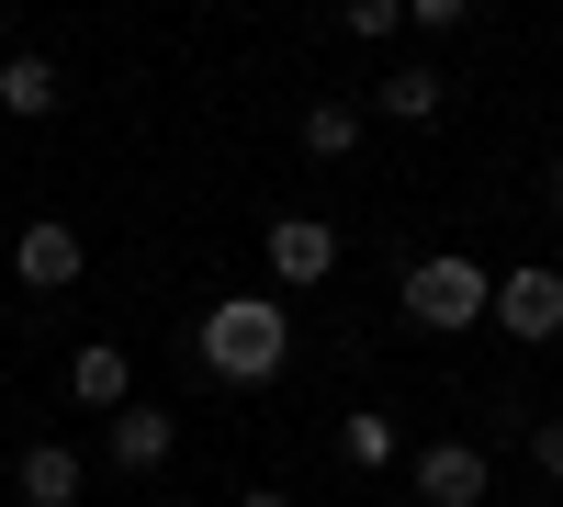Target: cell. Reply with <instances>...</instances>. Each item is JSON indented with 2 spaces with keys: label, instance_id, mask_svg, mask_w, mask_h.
Here are the masks:
<instances>
[{
  "label": "cell",
  "instance_id": "1",
  "mask_svg": "<svg viewBox=\"0 0 563 507\" xmlns=\"http://www.w3.org/2000/svg\"><path fill=\"white\" fill-rule=\"evenodd\" d=\"M282 361H294V316H282L271 294L203 305V373H214V384H271Z\"/></svg>",
  "mask_w": 563,
  "mask_h": 507
},
{
  "label": "cell",
  "instance_id": "2",
  "mask_svg": "<svg viewBox=\"0 0 563 507\" xmlns=\"http://www.w3.org/2000/svg\"><path fill=\"white\" fill-rule=\"evenodd\" d=\"M406 328H429V339H462V328H485L496 316V271L485 260H451V249H429V260H406Z\"/></svg>",
  "mask_w": 563,
  "mask_h": 507
},
{
  "label": "cell",
  "instance_id": "3",
  "mask_svg": "<svg viewBox=\"0 0 563 507\" xmlns=\"http://www.w3.org/2000/svg\"><path fill=\"white\" fill-rule=\"evenodd\" d=\"M496 328L519 339V350H552V339H563V271H552V260L496 271Z\"/></svg>",
  "mask_w": 563,
  "mask_h": 507
},
{
  "label": "cell",
  "instance_id": "4",
  "mask_svg": "<svg viewBox=\"0 0 563 507\" xmlns=\"http://www.w3.org/2000/svg\"><path fill=\"white\" fill-rule=\"evenodd\" d=\"M406 474H417V507H485V496H496V463H485V440H429Z\"/></svg>",
  "mask_w": 563,
  "mask_h": 507
},
{
  "label": "cell",
  "instance_id": "5",
  "mask_svg": "<svg viewBox=\"0 0 563 507\" xmlns=\"http://www.w3.org/2000/svg\"><path fill=\"white\" fill-rule=\"evenodd\" d=\"M260 260H271V283L316 294V283H339V225H316V214H282L271 238H260Z\"/></svg>",
  "mask_w": 563,
  "mask_h": 507
},
{
  "label": "cell",
  "instance_id": "6",
  "mask_svg": "<svg viewBox=\"0 0 563 507\" xmlns=\"http://www.w3.org/2000/svg\"><path fill=\"white\" fill-rule=\"evenodd\" d=\"M12 271H23L34 294H68L79 271H90V260H79V225H57V214H45V225H23V238H12Z\"/></svg>",
  "mask_w": 563,
  "mask_h": 507
},
{
  "label": "cell",
  "instance_id": "7",
  "mask_svg": "<svg viewBox=\"0 0 563 507\" xmlns=\"http://www.w3.org/2000/svg\"><path fill=\"white\" fill-rule=\"evenodd\" d=\"M57 57H34V45H0V113H12V124H45V113H57Z\"/></svg>",
  "mask_w": 563,
  "mask_h": 507
},
{
  "label": "cell",
  "instance_id": "8",
  "mask_svg": "<svg viewBox=\"0 0 563 507\" xmlns=\"http://www.w3.org/2000/svg\"><path fill=\"white\" fill-rule=\"evenodd\" d=\"M68 395H79V406H102V418H113V406H135V350L90 339V350L68 361Z\"/></svg>",
  "mask_w": 563,
  "mask_h": 507
},
{
  "label": "cell",
  "instance_id": "9",
  "mask_svg": "<svg viewBox=\"0 0 563 507\" xmlns=\"http://www.w3.org/2000/svg\"><path fill=\"white\" fill-rule=\"evenodd\" d=\"M12 485H23V507H79V451L68 440H23Z\"/></svg>",
  "mask_w": 563,
  "mask_h": 507
},
{
  "label": "cell",
  "instance_id": "10",
  "mask_svg": "<svg viewBox=\"0 0 563 507\" xmlns=\"http://www.w3.org/2000/svg\"><path fill=\"white\" fill-rule=\"evenodd\" d=\"M169 451H180L169 406H113V463H124V474H158Z\"/></svg>",
  "mask_w": 563,
  "mask_h": 507
},
{
  "label": "cell",
  "instance_id": "11",
  "mask_svg": "<svg viewBox=\"0 0 563 507\" xmlns=\"http://www.w3.org/2000/svg\"><path fill=\"white\" fill-rule=\"evenodd\" d=\"M395 451H406V429L384 418V406H350V418H339V463H350V474H384Z\"/></svg>",
  "mask_w": 563,
  "mask_h": 507
},
{
  "label": "cell",
  "instance_id": "12",
  "mask_svg": "<svg viewBox=\"0 0 563 507\" xmlns=\"http://www.w3.org/2000/svg\"><path fill=\"white\" fill-rule=\"evenodd\" d=\"M440 102H451L440 68H384V124H429Z\"/></svg>",
  "mask_w": 563,
  "mask_h": 507
},
{
  "label": "cell",
  "instance_id": "13",
  "mask_svg": "<svg viewBox=\"0 0 563 507\" xmlns=\"http://www.w3.org/2000/svg\"><path fill=\"white\" fill-rule=\"evenodd\" d=\"M361 147V102H305V158H350Z\"/></svg>",
  "mask_w": 563,
  "mask_h": 507
},
{
  "label": "cell",
  "instance_id": "14",
  "mask_svg": "<svg viewBox=\"0 0 563 507\" xmlns=\"http://www.w3.org/2000/svg\"><path fill=\"white\" fill-rule=\"evenodd\" d=\"M339 23H350V34H361V45H384V34H395V23H406V0H339Z\"/></svg>",
  "mask_w": 563,
  "mask_h": 507
},
{
  "label": "cell",
  "instance_id": "15",
  "mask_svg": "<svg viewBox=\"0 0 563 507\" xmlns=\"http://www.w3.org/2000/svg\"><path fill=\"white\" fill-rule=\"evenodd\" d=\"M530 463H541V474L563 485V418H541V429H530Z\"/></svg>",
  "mask_w": 563,
  "mask_h": 507
},
{
  "label": "cell",
  "instance_id": "16",
  "mask_svg": "<svg viewBox=\"0 0 563 507\" xmlns=\"http://www.w3.org/2000/svg\"><path fill=\"white\" fill-rule=\"evenodd\" d=\"M406 23H440L451 34V23H474V0H406Z\"/></svg>",
  "mask_w": 563,
  "mask_h": 507
},
{
  "label": "cell",
  "instance_id": "17",
  "mask_svg": "<svg viewBox=\"0 0 563 507\" xmlns=\"http://www.w3.org/2000/svg\"><path fill=\"white\" fill-rule=\"evenodd\" d=\"M541 203H552V214H563V158H552V169H541Z\"/></svg>",
  "mask_w": 563,
  "mask_h": 507
},
{
  "label": "cell",
  "instance_id": "18",
  "mask_svg": "<svg viewBox=\"0 0 563 507\" xmlns=\"http://www.w3.org/2000/svg\"><path fill=\"white\" fill-rule=\"evenodd\" d=\"M238 507H282V485H249V496H238Z\"/></svg>",
  "mask_w": 563,
  "mask_h": 507
},
{
  "label": "cell",
  "instance_id": "19",
  "mask_svg": "<svg viewBox=\"0 0 563 507\" xmlns=\"http://www.w3.org/2000/svg\"><path fill=\"white\" fill-rule=\"evenodd\" d=\"M0 45H12V12H0Z\"/></svg>",
  "mask_w": 563,
  "mask_h": 507
},
{
  "label": "cell",
  "instance_id": "20",
  "mask_svg": "<svg viewBox=\"0 0 563 507\" xmlns=\"http://www.w3.org/2000/svg\"><path fill=\"white\" fill-rule=\"evenodd\" d=\"M169 507H180V496H169Z\"/></svg>",
  "mask_w": 563,
  "mask_h": 507
}]
</instances>
